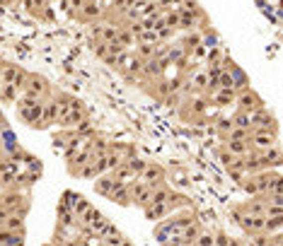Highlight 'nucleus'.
Wrapping results in <instances>:
<instances>
[{"label":"nucleus","mask_w":283,"mask_h":246,"mask_svg":"<svg viewBox=\"0 0 283 246\" xmlns=\"http://www.w3.org/2000/svg\"><path fill=\"white\" fill-rule=\"evenodd\" d=\"M71 5H73V10H77V12H82V7H85V2L87 0H68Z\"/></svg>","instance_id":"obj_35"},{"label":"nucleus","mask_w":283,"mask_h":246,"mask_svg":"<svg viewBox=\"0 0 283 246\" xmlns=\"http://www.w3.org/2000/svg\"><path fill=\"white\" fill-rule=\"evenodd\" d=\"M264 215L266 217H283V205H271V203H266Z\"/></svg>","instance_id":"obj_32"},{"label":"nucleus","mask_w":283,"mask_h":246,"mask_svg":"<svg viewBox=\"0 0 283 246\" xmlns=\"http://www.w3.org/2000/svg\"><path fill=\"white\" fill-rule=\"evenodd\" d=\"M112 176H114V179H116V181H119V184H133V181L138 179V176L133 174V171H131V167H129L126 162H124L121 167H116V169L112 171Z\"/></svg>","instance_id":"obj_18"},{"label":"nucleus","mask_w":283,"mask_h":246,"mask_svg":"<svg viewBox=\"0 0 283 246\" xmlns=\"http://www.w3.org/2000/svg\"><path fill=\"white\" fill-rule=\"evenodd\" d=\"M252 116V128H266V131H279L276 128V118L269 114L266 109H257Z\"/></svg>","instance_id":"obj_11"},{"label":"nucleus","mask_w":283,"mask_h":246,"mask_svg":"<svg viewBox=\"0 0 283 246\" xmlns=\"http://www.w3.org/2000/svg\"><path fill=\"white\" fill-rule=\"evenodd\" d=\"M126 164L131 167V171L136 174V176H141V174L145 171V167H148V162H145V159H141V157H131Z\"/></svg>","instance_id":"obj_26"},{"label":"nucleus","mask_w":283,"mask_h":246,"mask_svg":"<svg viewBox=\"0 0 283 246\" xmlns=\"http://www.w3.org/2000/svg\"><path fill=\"white\" fill-rule=\"evenodd\" d=\"M172 193H174V191H172L167 184H165V186H157V189H152L150 203H170Z\"/></svg>","instance_id":"obj_20"},{"label":"nucleus","mask_w":283,"mask_h":246,"mask_svg":"<svg viewBox=\"0 0 283 246\" xmlns=\"http://www.w3.org/2000/svg\"><path fill=\"white\" fill-rule=\"evenodd\" d=\"M227 242H230V237H227L225 232H218L215 234V246H227Z\"/></svg>","instance_id":"obj_33"},{"label":"nucleus","mask_w":283,"mask_h":246,"mask_svg":"<svg viewBox=\"0 0 283 246\" xmlns=\"http://www.w3.org/2000/svg\"><path fill=\"white\" fill-rule=\"evenodd\" d=\"M232 217H235V222L245 229L247 234H252V237H254V234H259V232H264L266 215H245V212L235 210V212H232Z\"/></svg>","instance_id":"obj_2"},{"label":"nucleus","mask_w":283,"mask_h":246,"mask_svg":"<svg viewBox=\"0 0 283 246\" xmlns=\"http://www.w3.org/2000/svg\"><path fill=\"white\" fill-rule=\"evenodd\" d=\"M232 128H235V123H232V118H225V116H220V118L215 121V131L220 133L223 138H227V135L232 133Z\"/></svg>","instance_id":"obj_24"},{"label":"nucleus","mask_w":283,"mask_h":246,"mask_svg":"<svg viewBox=\"0 0 283 246\" xmlns=\"http://www.w3.org/2000/svg\"><path fill=\"white\" fill-rule=\"evenodd\" d=\"M119 41H121V46L129 51V46H133V44H136V37H133L129 29H119Z\"/></svg>","instance_id":"obj_28"},{"label":"nucleus","mask_w":283,"mask_h":246,"mask_svg":"<svg viewBox=\"0 0 283 246\" xmlns=\"http://www.w3.org/2000/svg\"><path fill=\"white\" fill-rule=\"evenodd\" d=\"M136 44H160V37H157L155 29H145L141 37L136 39Z\"/></svg>","instance_id":"obj_27"},{"label":"nucleus","mask_w":283,"mask_h":246,"mask_svg":"<svg viewBox=\"0 0 283 246\" xmlns=\"http://www.w3.org/2000/svg\"><path fill=\"white\" fill-rule=\"evenodd\" d=\"M41 111H44V101L41 99H34L29 95H22L17 101V116L22 123L27 126H37L41 123Z\"/></svg>","instance_id":"obj_1"},{"label":"nucleus","mask_w":283,"mask_h":246,"mask_svg":"<svg viewBox=\"0 0 283 246\" xmlns=\"http://www.w3.org/2000/svg\"><path fill=\"white\" fill-rule=\"evenodd\" d=\"M191 246H199V244H191Z\"/></svg>","instance_id":"obj_37"},{"label":"nucleus","mask_w":283,"mask_h":246,"mask_svg":"<svg viewBox=\"0 0 283 246\" xmlns=\"http://www.w3.org/2000/svg\"><path fill=\"white\" fill-rule=\"evenodd\" d=\"M0 246H24V234L22 232H10V229H0Z\"/></svg>","instance_id":"obj_15"},{"label":"nucleus","mask_w":283,"mask_h":246,"mask_svg":"<svg viewBox=\"0 0 283 246\" xmlns=\"http://www.w3.org/2000/svg\"><path fill=\"white\" fill-rule=\"evenodd\" d=\"M24 95L34 97V99H49L51 95V87H49V80L41 75H29L27 77V87H24Z\"/></svg>","instance_id":"obj_3"},{"label":"nucleus","mask_w":283,"mask_h":246,"mask_svg":"<svg viewBox=\"0 0 283 246\" xmlns=\"http://www.w3.org/2000/svg\"><path fill=\"white\" fill-rule=\"evenodd\" d=\"M5 229H10V232H22V234H24V215H10Z\"/></svg>","instance_id":"obj_25"},{"label":"nucleus","mask_w":283,"mask_h":246,"mask_svg":"<svg viewBox=\"0 0 283 246\" xmlns=\"http://www.w3.org/2000/svg\"><path fill=\"white\" fill-rule=\"evenodd\" d=\"M145 217L152 220V222H160V220H165V217H170V203H150V205H145Z\"/></svg>","instance_id":"obj_12"},{"label":"nucleus","mask_w":283,"mask_h":246,"mask_svg":"<svg viewBox=\"0 0 283 246\" xmlns=\"http://www.w3.org/2000/svg\"><path fill=\"white\" fill-rule=\"evenodd\" d=\"M276 138H279V131L254 128V131H252V138H249V143H252V148H254L257 152H264V150H269V148L276 145Z\"/></svg>","instance_id":"obj_4"},{"label":"nucleus","mask_w":283,"mask_h":246,"mask_svg":"<svg viewBox=\"0 0 283 246\" xmlns=\"http://www.w3.org/2000/svg\"><path fill=\"white\" fill-rule=\"evenodd\" d=\"M99 215H102V212L94 208V205H90V208H87L82 215H80V217H77V225H80V227H90V225H92Z\"/></svg>","instance_id":"obj_22"},{"label":"nucleus","mask_w":283,"mask_h":246,"mask_svg":"<svg viewBox=\"0 0 283 246\" xmlns=\"http://www.w3.org/2000/svg\"><path fill=\"white\" fill-rule=\"evenodd\" d=\"M24 5H27V10H44V7H49V0H24Z\"/></svg>","instance_id":"obj_30"},{"label":"nucleus","mask_w":283,"mask_h":246,"mask_svg":"<svg viewBox=\"0 0 283 246\" xmlns=\"http://www.w3.org/2000/svg\"><path fill=\"white\" fill-rule=\"evenodd\" d=\"M141 181H145L150 189H157V186H165V181H167V171L162 164H155V162H148V167L145 171L138 176Z\"/></svg>","instance_id":"obj_5"},{"label":"nucleus","mask_w":283,"mask_h":246,"mask_svg":"<svg viewBox=\"0 0 283 246\" xmlns=\"http://www.w3.org/2000/svg\"><path fill=\"white\" fill-rule=\"evenodd\" d=\"M235 99H237V92H235V90H215V92L211 95V101H213L215 106L235 104Z\"/></svg>","instance_id":"obj_14"},{"label":"nucleus","mask_w":283,"mask_h":246,"mask_svg":"<svg viewBox=\"0 0 283 246\" xmlns=\"http://www.w3.org/2000/svg\"><path fill=\"white\" fill-rule=\"evenodd\" d=\"M80 15H82V17H85V19H97V17H99V15H102V5H99L97 0H87Z\"/></svg>","instance_id":"obj_21"},{"label":"nucleus","mask_w":283,"mask_h":246,"mask_svg":"<svg viewBox=\"0 0 283 246\" xmlns=\"http://www.w3.org/2000/svg\"><path fill=\"white\" fill-rule=\"evenodd\" d=\"M119 186H121V184H119V181L112 176V171H107V174L97 176V181H94V191H97L99 196H104V198H109V196H112Z\"/></svg>","instance_id":"obj_8"},{"label":"nucleus","mask_w":283,"mask_h":246,"mask_svg":"<svg viewBox=\"0 0 283 246\" xmlns=\"http://www.w3.org/2000/svg\"><path fill=\"white\" fill-rule=\"evenodd\" d=\"M7 217H10V210L0 208V229H5V225H7Z\"/></svg>","instance_id":"obj_34"},{"label":"nucleus","mask_w":283,"mask_h":246,"mask_svg":"<svg viewBox=\"0 0 283 246\" xmlns=\"http://www.w3.org/2000/svg\"><path fill=\"white\" fill-rule=\"evenodd\" d=\"M225 150H230L235 157H245L252 150V143L249 140H225Z\"/></svg>","instance_id":"obj_17"},{"label":"nucleus","mask_w":283,"mask_h":246,"mask_svg":"<svg viewBox=\"0 0 283 246\" xmlns=\"http://www.w3.org/2000/svg\"><path fill=\"white\" fill-rule=\"evenodd\" d=\"M109 200L116 203V205H129V203H133V200H131V191H129V184H121V186H119V189L109 196Z\"/></svg>","instance_id":"obj_19"},{"label":"nucleus","mask_w":283,"mask_h":246,"mask_svg":"<svg viewBox=\"0 0 283 246\" xmlns=\"http://www.w3.org/2000/svg\"><path fill=\"white\" fill-rule=\"evenodd\" d=\"M235 104H237V109H240V111H245V114H254L257 109H264L262 97L257 95L254 90H245V92H240L237 99H235Z\"/></svg>","instance_id":"obj_6"},{"label":"nucleus","mask_w":283,"mask_h":246,"mask_svg":"<svg viewBox=\"0 0 283 246\" xmlns=\"http://www.w3.org/2000/svg\"><path fill=\"white\" fill-rule=\"evenodd\" d=\"M129 191H131V200L136 205H141V208H145V205H150V198H152V189L145 184V181H141V179H136L133 184H129Z\"/></svg>","instance_id":"obj_7"},{"label":"nucleus","mask_w":283,"mask_h":246,"mask_svg":"<svg viewBox=\"0 0 283 246\" xmlns=\"http://www.w3.org/2000/svg\"><path fill=\"white\" fill-rule=\"evenodd\" d=\"M51 2H54V0H51Z\"/></svg>","instance_id":"obj_38"},{"label":"nucleus","mask_w":283,"mask_h":246,"mask_svg":"<svg viewBox=\"0 0 283 246\" xmlns=\"http://www.w3.org/2000/svg\"><path fill=\"white\" fill-rule=\"evenodd\" d=\"M259 162H262V169H276L279 164H283V152L279 150V145H274L269 150L259 152Z\"/></svg>","instance_id":"obj_9"},{"label":"nucleus","mask_w":283,"mask_h":246,"mask_svg":"<svg viewBox=\"0 0 283 246\" xmlns=\"http://www.w3.org/2000/svg\"><path fill=\"white\" fill-rule=\"evenodd\" d=\"M252 138V133L245 131V128H232V133L227 135L225 140H249Z\"/></svg>","instance_id":"obj_29"},{"label":"nucleus","mask_w":283,"mask_h":246,"mask_svg":"<svg viewBox=\"0 0 283 246\" xmlns=\"http://www.w3.org/2000/svg\"><path fill=\"white\" fill-rule=\"evenodd\" d=\"M199 246H215V234H208V232H201V237L196 239Z\"/></svg>","instance_id":"obj_31"},{"label":"nucleus","mask_w":283,"mask_h":246,"mask_svg":"<svg viewBox=\"0 0 283 246\" xmlns=\"http://www.w3.org/2000/svg\"><path fill=\"white\" fill-rule=\"evenodd\" d=\"M230 75H232V90H235L237 95L245 92V90H249V80H247V75L242 73V68L230 65Z\"/></svg>","instance_id":"obj_13"},{"label":"nucleus","mask_w":283,"mask_h":246,"mask_svg":"<svg viewBox=\"0 0 283 246\" xmlns=\"http://www.w3.org/2000/svg\"><path fill=\"white\" fill-rule=\"evenodd\" d=\"M232 123H235V128H245V131H254L252 128V116L245 114V111H237V114L232 116Z\"/></svg>","instance_id":"obj_23"},{"label":"nucleus","mask_w":283,"mask_h":246,"mask_svg":"<svg viewBox=\"0 0 283 246\" xmlns=\"http://www.w3.org/2000/svg\"><path fill=\"white\" fill-rule=\"evenodd\" d=\"M162 246H184V244H182V237H174V239H170V242H165Z\"/></svg>","instance_id":"obj_36"},{"label":"nucleus","mask_w":283,"mask_h":246,"mask_svg":"<svg viewBox=\"0 0 283 246\" xmlns=\"http://www.w3.org/2000/svg\"><path fill=\"white\" fill-rule=\"evenodd\" d=\"M201 232H204V229H201V225H199V220H196V222H191V225L182 232V244H184V246L196 244V239L201 237Z\"/></svg>","instance_id":"obj_16"},{"label":"nucleus","mask_w":283,"mask_h":246,"mask_svg":"<svg viewBox=\"0 0 283 246\" xmlns=\"http://www.w3.org/2000/svg\"><path fill=\"white\" fill-rule=\"evenodd\" d=\"M51 123H58V101L54 99H44V111H41V123L39 128H46Z\"/></svg>","instance_id":"obj_10"}]
</instances>
